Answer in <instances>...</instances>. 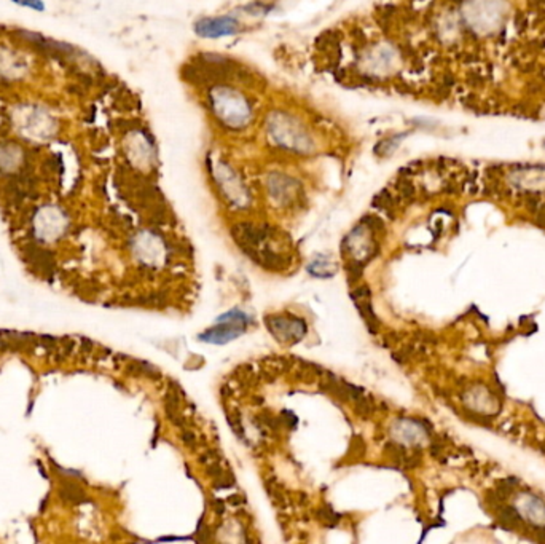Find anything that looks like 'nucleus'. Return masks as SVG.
I'll return each instance as SVG.
<instances>
[{
    "label": "nucleus",
    "mask_w": 545,
    "mask_h": 544,
    "mask_svg": "<svg viewBox=\"0 0 545 544\" xmlns=\"http://www.w3.org/2000/svg\"><path fill=\"white\" fill-rule=\"evenodd\" d=\"M268 328L271 334L278 337V340L286 343H295L301 340V337L306 334V324L300 318L292 316H276L268 319Z\"/></svg>",
    "instance_id": "obj_4"
},
{
    "label": "nucleus",
    "mask_w": 545,
    "mask_h": 544,
    "mask_svg": "<svg viewBox=\"0 0 545 544\" xmlns=\"http://www.w3.org/2000/svg\"><path fill=\"white\" fill-rule=\"evenodd\" d=\"M19 7H26V8H34V10H45V5L42 2H19Z\"/></svg>",
    "instance_id": "obj_7"
},
{
    "label": "nucleus",
    "mask_w": 545,
    "mask_h": 544,
    "mask_svg": "<svg viewBox=\"0 0 545 544\" xmlns=\"http://www.w3.org/2000/svg\"><path fill=\"white\" fill-rule=\"evenodd\" d=\"M220 184L226 193L228 198H231L236 204H243L247 200L246 190L243 187L241 180L235 177V174L228 168H220Z\"/></svg>",
    "instance_id": "obj_6"
},
{
    "label": "nucleus",
    "mask_w": 545,
    "mask_h": 544,
    "mask_svg": "<svg viewBox=\"0 0 545 544\" xmlns=\"http://www.w3.org/2000/svg\"><path fill=\"white\" fill-rule=\"evenodd\" d=\"M271 134L276 139V142L282 147L304 152L309 149V139L304 134V129L300 128L293 120L289 118H278L271 125Z\"/></svg>",
    "instance_id": "obj_3"
},
{
    "label": "nucleus",
    "mask_w": 545,
    "mask_h": 544,
    "mask_svg": "<svg viewBox=\"0 0 545 544\" xmlns=\"http://www.w3.org/2000/svg\"><path fill=\"white\" fill-rule=\"evenodd\" d=\"M211 107L215 117L228 128L246 126L252 115L246 97L231 88H214L211 91Z\"/></svg>",
    "instance_id": "obj_1"
},
{
    "label": "nucleus",
    "mask_w": 545,
    "mask_h": 544,
    "mask_svg": "<svg viewBox=\"0 0 545 544\" xmlns=\"http://www.w3.org/2000/svg\"><path fill=\"white\" fill-rule=\"evenodd\" d=\"M250 322V318L241 310H230L228 313H225L223 316H220L217 319L215 325H212L211 329H208L204 334H201L200 339L209 343H226L236 337H239L241 334H244V331L247 329V325Z\"/></svg>",
    "instance_id": "obj_2"
},
{
    "label": "nucleus",
    "mask_w": 545,
    "mask_h": 544,
    "mask_svg": "<svg viewBox=\"0 0 545 544\" xmlns=\"http://www.w3.org/2000/svg\"><path fill=\"white\" fill-rule=\"evenodd\" d=\"M239 29V23L231 16H214L203 18L194 24L196 34L201 37L217 39L223 35H231Z\"/></svg>",
    "instance_id": "obj_5"
}]
</instances>
